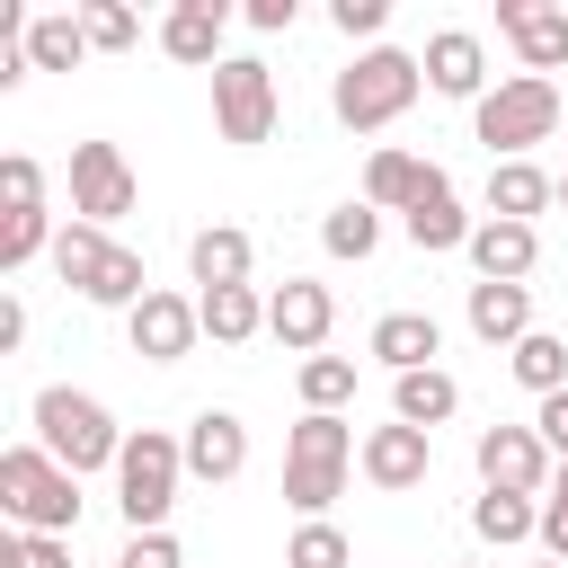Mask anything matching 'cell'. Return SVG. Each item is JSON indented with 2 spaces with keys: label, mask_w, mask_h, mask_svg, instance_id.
<instances>
[{
  "label": "cell",
  "mask_w": 568,
  "mask_h": 568,
  "mask_svg": "<svg viewBox=\"0 0 568 568\" xmlns=\"http://www.w3.org/2000/svg\"><path fill=\"white\" fill-rule=\"evenodd\" d=\"M89 53H98V44H89V27H80L71 9H44V18L27 27V62H36V71H80Z\"/></svg>",
  "instance_id": "cell-27"
},
{
  "label": "cell",
  "mask_w": 568,
  "mask_h": 568,
  "mask_svg": "<svg viewBox=\"0 0 568 568\" xmlns=\"http://www.w3.org/2000/svg\"><path fill=\"white\" fill-rule=\"evenodd\" d=\"M195 320H204V337H213V346H248V337L266 328V293H257V284L195 293Z\"/></svg>",
  "instance_id": "cell-23"
},
{
  "label": "cell",
  "mask_w": 568,
  "mask_h": 568,
  "mask_svg": "<svg viewBox=\"0 0 568 568\" xmlns=\"http://www.w3.org/2000/svg\"><path fill=\"white\" fill-rule=\"evenodd\" d=\"M355 550H346V532L337 524H302L293 541H284V568H346Z\"/></svg>",
  "instance_id": "cell-34"
},
{
  "label": "cell",
  "mask_w": 568,
  "mask_h": 568,
  "mask_svg": "<svg viewBox=\"0 0 568 568\" xmlns=\"http://www.w3.org/2000/svg\"><path fill=\"white\" fill-rule=\"evenodd\" d=\"M320 240H328V257H373V248H382V213H373V204H337V213L320 222Z\"/></svg>",
  "instance_id": "cell-31"
},
{
  "label": "cell",
  "mask_w": 568,
  "mask_h": 568,
  "mask_svg": "<svg viewBox=\"0 0 568 568\" xmlns=\"http://www.w3.org/2000/svg\"><path fill=\"white\" fill-rule=\"evenodd\" d=\"M115 568H178V541L169 532H124V559Z\"/></svg>",
  "instance_id": "cell-37"
},
{
  "label": "cell",
  "mask_w": 568,
  "mask_h": 568,
  "mask_svg": "<svg viewBox=\"0 0 568 568\" xmlns=\"http://www.w3.org/2000/svg\"><path fill=\"white\" fill-rule=\"evenodd\" d=\"M470 532H479V541H497V550H506V541H532V532H541V506H532V497H515V488H479Z\"/></svg>",
  "instance_id": "cell-28"
},
{
  "label": "cell",
  "mask_w": 568,
  "mask_h": 568,
  "mask_svg": "<svg viewBox=\"0 0 568 568\" xmlns=\"http://www.w3.org/2000/svg\"><path fill=\"white\" fill-rule=\"evenodd\" d=\"M133 195H142V186H133V160H124L115 142H71V213H80V222L106 231V222L133 213Z\"/></svg>",
  "instance_id": "cell-9"
},
{
  "label": "cell",
  "mask_w": 568,
  "mask_h": 568,
  "mask_svg": "<svg viewBox=\"0 0 568 568\" xmlns=\"http://www.w3.org/2000/svg\"><path fill=\"white\" fill-rule=\"evenodd\" d=\"M124 328H133V355H142V364H178V355L204 337L195 302H186V293H160V284H151V293L124 311Z\"/></svg>",
  "instance_id": "cell-12"
},
{
  "label": "cell",
  "mask_w": 568,
  "mask_h": 568,
  "mask_svg": "<svg viewBox=\"0 0 568 568\" xmlns=\"http://www.w3.org/2000/svg\"><path fill=\"white\" fill-rule=\"evenodd\" d=\"M541 568H568V559H541Z\"/></svg>",
  "instance_id": "cell-42"
},
{
  "label": "cell",
  "mask_w": 568,
  "mask_h": 568,
  "mask_svg": "<svg viewBox=\"0 0 568 568\" xmlns=\"http://www.w3.org/2000/svg\"><path fill=\"white\" fill-rule=\"evenodd\" d=\"M213 124H222V142H266L275 133V71L257 62V53H231L222 71H213Z\"/></svg>",
  "instance_id": "cell-8"
},
{
  "label": "cell",
  "mask_w": 568,
  "mask_h": 568,
  "mask_svg": "<svg viewBox=\"0 0 568 568\" xmlns=\"http://www.w3.org/2000/svg\"><path fill=\"white\" fill-rule=\"evenodd\" d=\"M453 408H462V382H453L444 364H426V373H399V382H390V417H399V426H426V435H435Z\"/></svg>",
  "instance_id": "cell-24"
},
{
  "label": "cell",
  "mask_w": 568,
  "mask_h": 568,
  "mask_svg": "<svg viewBox=\"0 0 568 568\" xmlns=\"http://www.w3.org/2000/svg\"><path fill=\"white\" fill-rule=\"evenodd\" d=\"M497 36L515 44V62L532 80H550L568 62V9H550V0H497Z\"/></svg>",
  "instance_id": "cell-13"
},
{
  "label": "cell",
  "mask_w": 568,
  "mask_h": 568,
  "mask_svg": "<svg viewBox=\"0 0 568 568\" xmlns=\"http://www.w3.org/2000/svg\"><path fill=\"white\" fill-rule=\"evenodd\" d=\"M417 89H426V62L399 53V44H373V53H355V62L337 71L328 106H337L346 133H382V124H399V115L417 106Z\"/></svg>",
  "instance_id": "cell-2"
},
{
  "label": "cell",
  "mask_w": 568,
  "mask_h": 568,
  "mask_svg": "<svg viewBox=\"0 0 568 568\" xmlns=\"http://www.w3.org/2000/svg\"><path fill=\"white\" fill-rule=\"evenodd\" d=\"M186 266H195V284H204V293H222V284H248L257 248H248V231H231V222H204V231L186 240Z\"/></svg>",
  "instance_id": "cell-22"
},
{
  "label": "cell",
  "mask_w": 568,
  "mask_h": 568,
  "mask_svg": "<svg viewBox=\"0 0 568 568\" xmlns=\"http://www.w3.org/2000/svg\"><path fill=\"white\" fill-rule=\"evenodd\" d=\"M470 462H479V488H515V497H541L550 488V444L532 435V426H479V444H470Z\"/></svg>",
  "instance_id": "cell-10"
},
{
  "label": "cell",
  "mask_w": 568,
  "mask_h": 568,
  "mask_svg": "<svg viewBox=\"0 0 568 568\" xmlns=\"http://www.w3.org/2000/svg\"><path fill=\"white\" fill-rule=\"evenodd\" d=\"M470 337L515 355L532 337V284H470Z\"/></svg>",
  "instance_id": "cell-20"
},
{
  "label": "cell",
  "mask_w": 568,
  "mask_h": 568,
  "mask_svg": "<svg viewBox=\"0 0 568 568\" xmlns=\"http://www.w3.org/2000/svg\"><path fill=\"white\" fill-rule=\"evenodd\" d=\"M302 399H311L320 417H337V408L355 399V364H346V355H311V364H302Z\"/></svg>",
  "instance_id": "cell-32"
},
{
  "label": "cell",
  "mask_w": 568,
  "mask_h": 568,
  "mask_svg": "<svg viewBox=\"0 0 568 568\" xmlns=\"http://www.w3.org/2000/svg\"><path fill=\"white\" fill-rule=\"evenodd\" d=\"M53 240H62V231L44 222V204H9V213H0V275L36 266V257H44Z\"/></svg>",
  "instance_id": "cell-29"
},
{
  "label": "cell",
  "mask_w": 568,
  "mask_h": 568,
  "mask_svg": "<svg viewBox=\"0 0 568 568\" xmlns=\"http://www.w3.org/2000/svg\"><path fill=\"white\" fill-rule=\"evenodd\" d=\"M53 275H62L80 302H98V311H133V302L151 293L142 257H133L124 240H106L98 222H71V231L53 240Z\"/></svg>",
  "instance_id": "cell-6"
},
{
  "label": "cell",
  "mask_w": 568,
  "mask_h": 568,
  "mask_svg": "<svg viewBox=\"0 0 568 568\" xmlns=\"http://www.w3.org/2000/svg\"><path fill=\"white\" fill-rule=\"evenodd\" d=\"M0 515L18 524V532H71L80 524V479L44 453V444H9L0 453Z\"/></svg>",
  "instance_id": "cell-5"
},
{
  "label": "cell",
  "mask_w": 568,
  "mask_h": 568,
  "mask_svg": "<svg viewBox=\"0 0 568 568\" xmlns=\"http://www.w3.org/2000/svg\"><path fill=\"white\" fill-rule=\"evenodd\" d=\"M373 355L390 364V382H399V373H426V364L444 355L435 311H382V320H373Z\"/></svg>",
  "instance_id": "cell-21"
},
{
  "label": "cell",
  "mask_w": 568,
  "mask_h": 568,
  "mask_svg": "<svg viewBox=\"0 0 568 568\" xmlns=\"http://www.w3.org/2000/svg\"><path fill=\"white\" fill-rule=\"evenodd\" d=\"M355 426L346 417H302L293 435H284V506L302 515V524H328V506L346 497V470H355Z\"/></svg>",
  "instance_id": "cell-1"
},
{
  "label": "cell",
  "mask_w": 568,
  "mask_h": 568,
  "mask_svg": "<svg viewBox=\"0 0 568 568\" xmlns=\"http://www.w3.org/2000/svg\"><path fill=\"white\" fill-rule=\"evenodd\" d=\"M0 204H44V169H36L27 151L0 160Z\"/></svg>",
  "instance_id": "cell-36"
},
{
  "label": "cell",
  "mask_w": 568,
  "mask_h": 568,
  "mask_svg": "<svg viewBox=\"0 0 568 568\" xmlns=\"http://www.w3.org/2000/svg\"><path fill=\"white\" fill-rule=\"evenodd\" d=\"M532 435H541V444H550V453L568 462V390H550V399L532 408Z\"/></svg>",
  "instance_id": "cell-39"
},
{
  "label": "cell",
  "mask_w": 568,
  "mask_h": 568,
  "mask_svg": "<svg viewBox=\"0 0 568 568\" xmlns=\"http://www.w3.org/2000/svg\"><path fill=\"white\" fill-rule=\"evenodd\" d=\"M240 470H248V426H240L231 408H195V417H186V479L231 488Z\"/></svg>",
  "instance_id": "cell-14"
},
{
  "label": "cell",
  "mask_w": 568,
  "mask_h": 568,
  "mask_svg": "<svg viewBox=\"0 0 568 568\" xmlns=\"http://www.w3.org/2000/svg\"><path fill=\"white\" fill-rule=\"evenodd\" d=\"M435 186H453V178H444L435 160H417V151H373V160H364V204H373V213H417Z\"/></svg>",
  "instance_id": "cell-18"
},
{
  "label": "cell",
  "mask_w": 568,
  "mask_h": 568,
  "mask_svg": "<svg viewBox=\"0 0 568 568\" xmlns=\"http://www.w3.org/2000/svg\"><path fill=\"white\" fill-rule=\"evenodd\" d=\"M27 568H71V541H53V532H27Z\"/></svg>",
  "instance_id": "cell-41"
},
{
  "label": "cell",
  "mask_w": 568,
  "mask_h": 568,
  "mask_svg": "<svg viewBox=\"0 0 568 568\" xmlns=\"http://www.w3.org/2000/svg\"><path fill=\"white\" fill-rule=\"evenodd\" d=\"M328 328H337V302H328V284H311V275H284V284L266 293V337H275V346H293V355H320V346H328Z\"/></svg>",
  "instance_id": "cell-11"
},
{
  "label": "cell",
  "mask_w": 568,
  "mask_h": 568,
  "mask_svg": "<svg viewBox=\"0 0 568 568\" xmlns=\"http://www.w3.org/2000/svg\"><path fill=\"white\" fill-rule=\"evenodd\" d=\"M248 27H257V36H284V27H293V0H248Z\"/></svg>",
  "instance_id": "cell-40"
},
{
  "label": "cell",
  "mask_w": 568,
  "mask_h": 568,
  "mask_svg": "<svg viewBox=\"0 0 568 568\" xmlns=\"http://www.w3.org/2000/svg\"><path fill=\"white\" fill-rule=\"evenodd\" d=\"M80 27H89V44H98V53H133V44H142V18H133L124 0H89V9H80Z\"/></svg>",
  "instance_id": "cell-33"
},
{
  "label": "cell",
  "mask_w": 568,
  "mask_h": 568,
  "mask_svg": "<svg viewBox=\"0 0 568 568\" xmlns=\"http://www.w3.org/2000/svg\"><path fill=\"white\" fill-rule=\"evenodd\" d=\"M568 124V98L550 89V80H532V71H515V80H497L479 106H470V133L488 142V169L497 160H524L532 142H550Z\"/></svg>",
  "instance_id": "cell-4"
},
{
  "label": "cell",
  "mask_w": 568,
  "mask_h": 568,
  "mask_svg": "<svg viewBox=\"0 0 568 568\" xmlns=\"http://www.w3.org/2000/svg\"><path fill=\"white\" fill-rule=\"evenodd\" d=\"M222 27H231L222 0H178V9L160 18V53L186 62V71H222V62H231V53H222Z\"/></svg>",
  "instance_id": "cell-16"
},
{
  "label": "cell",
  "mask_w": 568,
  "mask_h": 568,
  "mask_svg": "<svg viewBox=\"0 0 568 568\" xmlns=\"http://www.w3.org/2000/svg\"><path fill=\"white\" fill-rule=\"evenodd\" d=\"M532 257H541V231H532V222H497V213H479V231H470V266H479V284H524Z\"/></svg>",
  "instance_id": "cell-19"
},
{
  "label": "cell",
  "mask_w": 568,
  "mask_h": 568,
  "mask_svg": "<svg viewBox=\"0 0 568 568\" xmlns=\"http://www.w3.org/2000/svg\"><path fill=\"white\" fill-rule=\"evenodd\" d=\"M399 231H408L426 257H444V248H470V231H479V222L462 213V195H453V186H435L417 213H399Z\"/></svg>",
  "instance_id": "cell-26"
},
{
  "label": "cell",
  "mask_w": 568,
  "mask_h": 568,
  "mask_svg": "<svg viewBox=\"0 0 568 568\" xmlns=\"http://www.w3.org/2000/svg\"><path fill=\"white\" fill-rule=\"evenodd\" d=\"M36 444L80 479V470H115L124 462V426L89 399V390H71V382H44L36 390Z\"/></svg>",
  "instance_id": "cell-3"
},
{
  "label": "cell",
  "mask_w": 568,
  "mask_h": 568,
  "mask_svg": "<svg viewBox=\"0 0 568 568\" xmlns=\"http://www.w3.org/2000/svg\"><path fill=\"white\" fill-rule=\"evenodd\" d=\"M506 364H515V382H524L532 399L568 390V337H550V328H532V337H524V346H515Z\"/></svg>",
  "instance_id": "cell-30"
},
{
  "label": "cell",
  "mask_w": 568,
  "mask_h": 568,
  "mask_svg": "<svg viewBox=\"0 0 568 568\" xmlns=\"http://www.w3.org/2000/svg\"><path fill=\"white\" fill-rule=\"evenodd\" d=\"M541 204H559V178H541L532 160H497L488 169V213L497 222H532Z\"/></svg>",
  "instance_id": "cell-25"
},
{
  "label": "cell",
  "mask_w": 568,
  "mask_h": 568,
  "mask_svg": "<svg viewBox=\"0 0 568 568\" xmlns=\"http://www.w3.org/2000/svg\"><path fill=\"white\" fill-rule=\"evenodd\" d=\"M559 204H568V178H559Z\"/></svg>",
  "instance_id": "cell-43"
},
{
  "label": "cell",
  "mask_w": 568,
  "mask_h": 568,
  "mask_svg": "<svg viewBox=\"0 0 568 568\" xmlns=\"http://www.w3.org/2000/svg\"><path fill=\"white\" fill-rule=\"evenodd\" d=\"M328 18H337V36H382V18H390V0H337Z\"/></svg>",
  "instance_id": "cell-38"
},
{
  "label": "cell",
  "mask_w": 568,
  "mask_h": 568,
  "mask_svg": "<svg viewBox=\"0 0 568 568\" xmlns=\"http://www.w3.org/2000/svg\"><path fill=\"white\" fill-rule=\"evenodd\" d=\"M178 479H186V435H124V462H115V506L133 532H169V506H178Z\"/></svg>",
  "instance_id": "cell-7"
},
{
  "label": "cell",
  "mask_w": 568,
  "mask_h": 568,
  "mask_svg": "<svg viewBox=\"0 0 568 568\" xmlns=\"http://www.w3.org/2000/svg\"><path fill=\"white\" fill-rule=\"evenodd\" d=\"M417 62H426V89H435V98H470V106L488 98V53H479L470 27H435Z\"/></svg>",
  "instance_id": "cell-17"
},
{
  "label": "cell",
  "mask_w": 568,
  "mask_h": 568,
  "mask_svg": "<svg viewBox=\"0 0 568 568\" xmlns=\"http://www.w3.org/2000/svg\"><path fill=\"white\" fill-rule=\"evenodd\" d=\"M541 550L550 559H568V462L550 470V488H541Z\"/></svg>",
  "instance_id": "cell-35"
},
{
  "label": "cell",
  "mask_w": 568,
  "mask_h": 568,
  "mask_svg": "<svg viewBox=\"0 0 568 568\" xmlns=\"http://www.w3.org/2000/svg\"><path fill=\"white\" fill-rule=\"evenodd\" d=\"M355 462H364V479H373L382 497H399V488H417V479L435 470V435L390 417V426H373V435H364V453H355Z\"/></svg>",
  "instance_id": "cell-15"
}]
</instances>
